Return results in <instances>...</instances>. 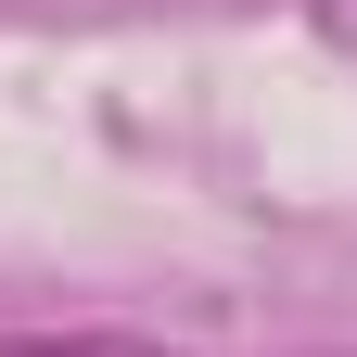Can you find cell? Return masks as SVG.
Returning a JSON list of instances; mask_svg holds the SVG:
<instances>
[{"mask_svg": "<svg viewBox=\"0 0 357 357\" xmlns=\"http://www.w3.org/2000/svg\"><path fill=\"white\" fill-rule=\"evenodd\" d=\"M0 357H166L141 332H0Z\"/></svg>", "mask_w": 357, "mask_h": 357, "instance_id": "6da1fadb", "label": "cell"}]
</instances>
